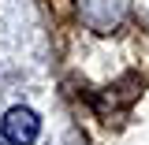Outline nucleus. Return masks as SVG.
<instances>
[{
  "label": "nucleus",
  "mask_w": 149,
  "mask_h": 145,
  "mask_svg": "<svg viewBox=\"0 0 149 145\" xmlns=\"http://www.w3.org/2000/svg\"><path fill=\"white\" fill-rule=\"evenodd\" d=\"M4 138L11 145H34L37 134H41V119H37V112L22 108V104H15V108L4 115Z\"/></svg>",
  "instance_id": "obj_1"
},
{
  "label": "nucleus",
  "mask_w": 149,
  "mask_h": 145,
  "mask_svg": "<svg viewBox=\"0 0 149 145\" xmlns=\"http://www.w3.org/2000/svg\"><path fill=\"white\" fill-rule=\"evenodd\" d=\"M0 145H11V142H8V138H4V130H0Z\"/></svg>",
  "instance_id": "obj_2"
}]
</instances>
